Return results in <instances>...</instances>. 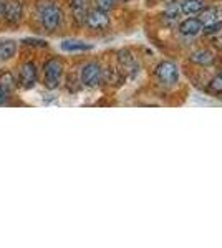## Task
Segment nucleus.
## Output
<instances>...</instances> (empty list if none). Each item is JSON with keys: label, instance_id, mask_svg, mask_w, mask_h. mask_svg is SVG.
I'll use <instances>...</instances> for the list:
<instances>
[{"label": "nucleus", "instance_id": "1", "mask_svg": "<svg viewBox=\"0 0 222 248\" xmlns=\"http://www.w3.org/2000/svg\"><path fill=\"white\" fill-rule=\"evenodd\" d=\"M35 14H37L38 25L47 33H55L56 30H60V27L63 25V20H65L63 9L53 0H40Z\"/></svg>", "mask_w": 222, "mask_h": 248}, {"label": "nucleus", "instance_id": "2", "mask_svg": "<svg viewBox=\"0 0 222 248\" xmlns=\"http://www.w3.org/2000/svg\"><path fill=\"white\" fill-rule=\"evenodd\" d=\"M63 73H65V66H63V62L56 57L48 58L42 66V75H43V86L47 90L53 91L56 88H60L62 85V78Z\"/></svg>", "mask_w": 222, "mask_h": 248}, {"label": "nucleus", "instance_id": "3", "mask_svg": "<svg viewBox=\"0 0 222 248\" xmlns=\"http://www.w3.org/2000/svg\"><path fill=\"white\" fill-rule=\"evenodd\" d=\"M17 86L22 90H32L38 83V66L32 60H23L17 68Z\"/></svg>", "mask_w": 222, "mask_h": 248}, {"label": "nucleus", "instance_id": "4", "mask_svg": "<svg viewBox=\"0 0 222 248\" xmlns=\"http://www.w3.org/2000/svg\"><path fill=\"white\" fill-rule=\"evenodd\" d=\"M157 79H159L163 85L166 86H174L177 81H179V70H177V65L172 62H159L154 70Z\"/></svg>", "mask_w": 222, "mask_h": 248}, {"label": "nucleus", "instance_id": "5", "mask_svg": "<svg viewBox=\"0 0 222 248\" xmlns=\"http://www.w3.org/2000/svg\"><path fill=\"white\" fill-rule=\"evenodd\" d=\"M80 81L83 86L86 88H96L100 83L103 81V68L100 66V63L90 62L82 68L80 73Z\"/></svg>", "mask_w": 222, "mask_h": 248}, {"label": "nucleus", "instance_id": "6", "mask_svg": "<svg viewBox=\"0 0 222 248\" xmlns=\"http://www.w3.org/2000/svg\"><path fill=\"white\" fill-rule=\"evenodd\" d=\"M23 14H25V3H23V0H7L3 22L10 27H17L23 20Z\"/></svg>", "mask_w": 222, "mask_h": 248}, {"label": "nucleus", "instance_id": "7", "mask_svg": "<svg viewBox=\"0 0 222 248\" xmlns=\"http://www.w3.org/2000/svg\"><path fill=\"white\" fill-rule=\"evenodd\" d=\"M85 25L93 31H102L106 30L110 27V17H108V12L100 10V9H90L85 18Z\"/></svg>", "mask_w": 222, "mask_h": 248}, {"label": "nucleus", "instance_id": "8", "mask_svg": "<svg viewBox=\"0 0 222 248\" xmlns=\"http://www.w3.org/2000/svg\"><path fill=\"white\" fill-rule=\"evenodd\" d=\"M118 66L121 73L126 75V77H135L139 71V65L136 62L135 55L130 50H120L118 51Z\"/></svg>", "mask_w": 222, "mask_h": 248}, {"label": "nucleus", "instance_id": "9", "mask_svg": "<svg viewBox=\"0 0 222 248\" xmlns=\"http://www.w3.org/2000/svg\"><path fill=\"white\" fill-rule=\"evenodd\" d=\"M90 10V0H70V12L71 18L76 25H85V18Z\"/></svg>", "mask_w": 222, "mask_h": 248}, {"label": "nucleus", "instance_id": "10", "mask_svg": "<svg viewBox=\"0 0 222 248\" xmlns=\"http://www.w3.org/2000/svg\"><path fill=\"white\" fill-rule=\"evenodd\" d=\"M201 30H203V23L196 17H189L179 23V33L184 37H194Z\"/></svg>", "mask_w": 222, "mask_h": 248}, {"label": "nucleus", "instance_id": "11", "mask_svg": "<svg viewBox=\"0 0 222 248\" xmlns=\"http://www.w3.org/2000/svg\"><path fill=\"white\" fill-rule=\"evenodd\" d=\"M17 51H18V43L15 42V40H10V38L0 40V62L2 63L14 60Z\"/></svg>", "mask_w": 222, "mask_h": 248}, {"label": "nucleus", "instance_id": "12", "mask_svg": "<svg viewBox=\"0 0 222 248\" xmlns=\"http://www.w3.org/2000/svg\"><path fill=\"white\" fill-rule=\"evenodd\" d=\"M60 48L67 53H80V51H90L93 50L91 43L82 42V40H63L60 43Z\"/></svg>", "mask_w": 222, "mask_h": 248}, {"label": "nucleus", "instance_id": "13", "mask_svg": "<svg viewBox=\"0 0 222 248\" xmlns=\"http://www.w3.org/2000/svg\"><path fill=\"white\" fill-rule=\"evenodd\" d=\"M189 62L194 63V65H199V66H211L214 63V55L211 53L209 50H196L191 53L189 57Z\"/></svg>", "mask_w": 222, "mask_h": 248}, {"label": "nucleus", "instance_id": "14", "mask_svg": "<svg viewBox=\"0 0 222 248\" xmlns=\"http://www.w3.org/2000/svg\"><path fill=\"white\" fill-rule=\"evenodd\" d=\"M181 7V14L184 15H194V14H199L201 10L205 7L204 0H183L179 3Z\"/></svg>", "mask_w": 222, "mask_h": 248}, {"label": "nucleus", "instance_id": "15", "mask_svg": "<svg viewBox=\"0 0 222 248\" xmlns=\"http://www.w3.org/2000/svg\"><path fill=\"white\" fill-rule=\"evenodd\" d=\"M0 88H3L9 93H14L15 88H17V77L14 75V71L3 70L0 73Z\"/></svg>", "mask_w": 222, "mask_h": 248}, {"label": "nucleus", "instance_id": "16", "mask_svg": "<svg viewBox=\"0 0 222 248\" xmlns=\"http://www.w3.org/2000/svg\"><path fill=\"white\" fill-rule=\"evenodd\" d=\"M199 20H201V23H203V27L219 22V10L214 9V7H207V9L204 7V9L199 12Z\"/></svg>", "mask_w": 222, "mask_h": 248}, {"label": "nucleus", "instance_id": "17", "mask_svg": "<svg viewBox=\"0 0 222 248\" xmlns=\"http://www.w3.org/2000/svg\"><path fill=\"white\" fill-rule=\"evenodd\" d=\"M179 15H181V7L177 5L176 2H169V3H168V7L164 9L163 17L166 18V20H169V22H176Z\"/></svg>", "mask_w": 222, "mask_h": 248}, {"label": "nucleus", "instance_id": "18", "mask_svg": "<svg viewBox=\"0 0 222 248\" xmlns=\"http://www.w3.org/2000/svg\"><path fill=\"white\" fill-rule=\"evenodd\" d=\"M22 43L27 48H48V43L42 38H23Z\"/></svg>", "mask_w": 222, "mask_h": 248}, {"label": "nucleus", "instance_id": "19", "mask_svg": "<svg viewBox=\"0 0 222 248\" xmlns=\"http://www.w3.org/2000/svg\"><path fill=\"white\" fill-rule=\"evenodd\" d=\"M209 90H211V93H217V94L222 93V71L212 78L211 85H209Z\"/></svg>", "mask_w": 222, "mask_h": 248}, {"label": "nucleus", "instance_id": "20", "mask_svg": "<svg viewBox=\"0 0 222 248\" xmlns=\"http://www.w3.org/2000/svg\"><path fill=\"white\" fill-rule=\"evenodd\" d=\"M96 3V9L104 10V12H110L113 7H115L116 0H95Z\"/></svg>", "mask_w": 222, "mask_h": 248}, {"label": "nucleus", "instance_id": "21", "mask_svg": "<svg viewBox=\"0 0 222 248\" xmlns=\"http://www.w3.org/2000/svg\"><path fill=\"white\" fill-rule=\"evenodd\" d=\"M222 29V22L219 20V22H216V23H211V25H204V33H207V35H212V33H219V30Z\"/></svg>", "mask_w": 222, "mask_h": 248}, {"label": "nucleus", "instance_id": "22", "mask_svg": "<svg viewBox=\"0 0 222 248\" xmlns=\"http://www.w3.org/2000/svg\"><path fill=\"white\" fill-rule=\"evenodd\" d=\"M12 98V93L5 91L3 88H0V106H5L9 105V99Z\"/></svg>", "mask_w": 222, "mask_h": 248}, {"label": "nucleus", "instance_id": "23", "mask_svg": "<svg viewBox=\"0 0 222 248\" xmlns=\"http://www.w3.org/2000/svg\"><path fill=\"white\" fill-rule=\"evenodd\" d=\"M7 0H0V20H3V14H5Z\"/></svg>", "mask_w": 222, "mask_h": 248}, {"label": "nucleus", "instance_id": "24", "mask_svg": "<svg viewBox=\"0 0 222 248\" xmlns=\"http://www.w3.org/2000/svg\"><path fill=\"white\" fill-rule=\"evenodd\" d=\"M164 2H176V0H164Z\"/></svg>", "mask_w": 222, "mask_h": 248}, {"label": "nucleus", "instance_id": "25", "mask_svg": "<svg viewBox=\"0 0 222 248\" xmlns=\"http://www.w3.org/2000/svg\"><path fill=\"white\" fill-rule=\"evenodd\" d=\"M116 2H128V0H116Z\"/></svg>", "mask_w": 222, "mask_h": 248}]
</instances>
